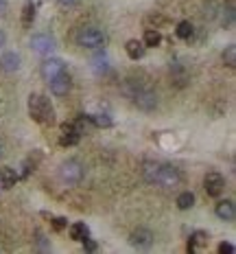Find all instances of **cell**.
<instances>
[{
    "label": "cell",
    "mask_w": 236,
    "mask_h": 254,
    "mask_svg": "<svg viewBox=\"0 0 236 254\" xmlns=\"http://www.w3.org/2000/svg\"><path fill=\"white\" fill-rule=\"evenodd\" d=\"M48 86H50V92H53L55 97H66L70 92V88H72V79H70L68 73H64V75H59V77L50 79Z\"/></svg>",
    "instance_id": "9"
},
{
    "label": "cell",
    "mask_w": 236,
    "mask_h": 254,
    "mask_svg": "<svg viewBox=\"0 0 236 254\" xmlns=\"http://www.w3.org/2000/svg\"><path fill=\"white\" fill-rule=\"evenodd\" d=\"M77 44L81 49H90V51H96L103 49L107 44V35L105 31H101L98 26H83L77 33Z\"/></svg>",
    "instance_id": "4"
},
{
    "label": "cell",
    "mask_w": 236,
    "mask_h": 254,
    "mask_svg": "<svg viewBox=\"0 0 236 254\" xmlns=\"http://www.w3.org/2000/svg\"><path fill=\"white\" fill-rule=\"evenodd\" d=\"M208 241H210L208 232H204V230H197V232H192V237H190V243H188V252H192L195 248H206Z\"/></svg>",
    "instance_id": "16"
},
{
    "label": "cell",
    "mask_w": 236,
    "mask_h": 254,
    "mask_svg": "<svg viewBox=\"0 0 236 254\" xmlns=\"http://www.w3.org/2000/svg\"><path fill=\"white\" fill-rule=\"evenodd\" d=\"M83 248H86L88 252H94V250H96V243L90 241V239H83Z\"/></svg>",
    "instance_id": "26"
},
{
    "label": "cell",
    "mask_w": 236,
    "mask_h": 254,
    "mask_svg": "<svg viewBox=\"0 0 236 254\" xmlns=\"http://www.w3.org/2000/svg\"><path fill=\"white\" fill-rule=\"evenodd\" d=\"M0 156H2V145H0Z\"/></svg>",
    "instance_id": "30"
},
{
    "label": "cell",
    "mask_w": 236,
    "mask_h": 254,
    "mask_svg": "<svg viewBox=\"0 0 236 254\" xmlns=\"http://www.w3.org/2000/svg\"><path fill=\"white\" fill-rule=\"evenodd\" d=\"M223 64L228 66V68H234L236 66V46L230 44L228 49L223 51Z\"/></svg>",
    "instance_id": "21"
},
{
    "label": "cell",
    "mask_w": 236,
    "mask_h": 254,
    "mask_svg": "<svg viewBox=\"0 0 236 254\" xmlns=\"http://www.w3.org/2000/svg\"><path fill=\"white\" fill-rule=\"evenodd\" d=\"M29 44H31V51L37 55H50L57 49V42H55V37L50 33H35Z\"/></svg>",
    "instance_id": "6"
},
{
    "label": "cell",
    "mask_w": 236,
    "mask_h": 254,
    "mask_svg": "<svg viewBox=\"0 0 236 254\" xmlns=\"http://www.w3.org/2000/svg\"><path fill=\"white\" fill-rule=\"evenodd\" d=\"M129 241H131V246L149 248L151 243H153V232H151V230H147V228H138V230H134V232H131Z\"/></svg>",
    "instance_id": "12"
},
{
    "label": "cell",
    "mask_w": 236,
    "mask_h": 254,
    "mask_svg": "<svg viewBox=\"0 0 236 254\" xmlns=\"http://www.w3.org/2000/svg\"><path fill=\"white\" fill-rule=\"evenodd\" d=\"M192 35V25L190 22H179L177 25V37H182V40H188V37Z\"/></svg>",
    "instance_id": "22"
},
{
    "label": "cell",
    "mask_w": 236,
    "mask_h": 254,
    "mask_svg": "<svg viewBox=\"0 0 236 254\" xmlns=\"http://www.w3.org/2000/svg\"><path fill=\"white\" fill-rule=\"evenodd\" d=\"M120 90H122V95L138 107V110L153 112L155 107H158V95H155L149 86L140 83L138 79H125V83L120 86Z\"/></svg>",
    "instance_id": "2"
},
{
    "label": "cell",
    "mask_w": 236,
    "mask_h": 254,
    "mask_svg": "<svg viewBox=\"0 0 236 254\" xmlns=\"http://www.w3.org/2000/svg\"><path fill=\"white\" fill-rule=\"evenodd\" d=\"M219 254H234V246H232V243H221V246H219Z\"/></svg>",
    "instance_id": "24"
},
{
    "label": "cell",
    "mask_w": 236,
    "mask_h": 254,
    "mask_svg": "<svg viewBox=\"0 0 236 254\" xmlns=\"http://www.w3.org/2000/svg\"><path fill=\"white\" fill-rule=\"evenodd\" d=\"M90 121H92L96 127H112V119L107 114H96V116H90Z\"/></svg>",
    "instance_id": "23"
},
{
    "label": "cell",
    "mask_w": 236,
    "mask_h": 254,
    "mask_svg": "<svg viewBox=\"0 0 236 254\" xmlns=\"http://www.w3.org/2000/svg\"><path fill=\"white\" fill-rule=\"evenodd\" d=\"M79 138H81V134L74 129L72 123L61 125V138H59V143L64 145V147H72V145H77Z\"/></svg>",
    "instance_id": "13"
},
{
    "label": "cell",
    "mask_w": 236,
    "mask_h": 254,
    "mask_svg": "<svg viewBox=\"0 0 236 254\" xmlns=\"http://www.w3.org/2000/svg\"><path fill=\"white\" fill-rule=\"evenodd\" d=\"M214 213H216V217H219L221 222H234L236 206H234L232 200H223V202H219V204H216Z\"/></svg>",
    "instance_id": "11"
},
{
    "label": "cell",
    "mask_w": 236,
    "mask_h": 254,
    "mask_svg": "<svg viewBox=\"0 0 236 254\" xmlns=\"http://www.w3.org/2000/svg\"><path fill=\"white\" fill-rule=\"evenodd\" d=\"M57 2L61 4V7H77L81 0H57Z\"/></svg>",
    "instance_id": "25"
},
{
    "label": "cell",
    "mask_w": 236,
    "mask_h": 254,
    "mask_svg": "<svg viewBox=\"0 0 236 254\" xmlns=\"http://www.w3.org/2000/svg\"><path fill=\"white\" fill-rule=\"evenodd\" d=\"M195 206V195H192L190 191H184L177 195V208L179 210H188Z\"/></svg>",
    "instance_id": "18"
},
{
    "label": "cell",
    "mask_w": 236,
    "mask_h": 254,
    "mask_svg": "<svg viewBox=\"0 0 236 254\" xmlns=\"http://www.w3.org/2000/svg\"><path fill=\"white\" fill-rule=\"evenodd\" d=\"M33 20H35V4H33V2H26V4H24V11H22V25H24V26H31Z\"/></svg>",
    "instance_id": "20"
},
{
    "label": "cell",
    "mask_w": 236,
    "mask_h": 254,
    "mask_svg": "<svg viewBox=\"0 0 236 254\" xmlns=\"http://www.w3.org/2000/svg\"><path fill=\"white\" fill-rule=\"evenodd\" d=\"M68 232H70V239H74V241H83V239L90 237V228L83 222H74L68 228Z\"/></svg>",
    "instance_id": "15"
},
{
    "label": "cell",
    "mask_w": 236,
    "mask_h": 254,
    "mask_svg": "<svg viewBox=\"0 0 236 254\" xmlns=\"http://www.w3.org/2000/svg\"><path fill=\"white\" fill-rule=\"evenodd\" d=\"M4 42H7V35H4V31L0 29V49H2V46H4Z\"/></svg>",
    "instance_id": "29"
},
{
    "label": "cell",
    "mask_w": 236,
    "mask_h": 254,
    "mask_svg": "<svg viewBox=\"0 0 236 254\" xmlns=\"http://www.w3.org/2000/svg\"><path fill=\"white\" fill-rule=\"evenodd\" d=\"M20 64H22V59L16 51H7V53L0 55V70L7 75L18 73V70H20Z\"/></svg>",
    "instance_id": "10"
},
{
    "label": "cell",
    "mask_w": 236,
    "mask_h": 254,
    "mask_svg": "<svg viewBox=\"0 0 236 254\" xmlns=\"http://www.w3.org/2000/svg\"><path fill=\"white\" fill-rule=\"evenodd\" d=\"M160 42H162L160 31H155V29H147V31H144V42H142L144 46H158Z\"/></svg>",
    "instance_id": "19"
},
{
    "label": "cell",
    "mask_w": 236,
    "mask_h": 254,
    "mask_svg": "<svg viewBox=\"0 0 236 254\" xmlns=\"http://www.w3.org/2000/svg\"><path fill=\"white\" fill-rule=\"evenodd\" d=\"M142 176L149 184L162 186V189H175L182 182V171L173 164L155 162V160H147L142 162Z\"/></svg>",
    "instance_id": "1"
},
{
    "label": "cell",
    "mask_w": 236,
    "mask_h": 254,
    "mask_svg": "<svg viewBox=\"0 0 236 254\" xmlns=\"http://www.w3.org/2000/svg\"><path fill=\"white\" fill-rule=\"evenodd\" d=\"M16 182H18L16 169H11V167H2V169H0V186H2V189H13Z\"/></svg>",
    "instance_id": "14"
},
{
    "label": "cell",
    "mask_w": 236,
    "mask_h": 254,
    "mask_svg": "<svg viewBox=\"0 0 236 254\" xmlns=\"http://www.w3.org/2000/svg\"><path fill=\"white\" fill-rule=\"evenodd\" d=\"M125 51H127V55H129L131 59H140L144 55V44L142 42H138V40H129L127 42V46H125Z\"/></svg>",
    "instance_id": "17"
},
{
    "label": "cell",
    "mask_w": 236,
    "mask_h": 254,
    "mask_svg": "<svg viewBox=\"0 0 236 254\" xmlns=\"http://www.w3.org/2000/svg\"><path fill=\"white\" fill-rule=\"evenodd\" d=\"M7 11H9V2L7 0H0V18L7 16Z\"/></svg>",
    "instance_id": "27"
},
{
    "label": "cell",
    "mask_w": 236,
    "mask_h": 254,
    "mask_svg": "<svg viewBox=\"0 0 236 254\" xmlns=\"http://www.w3.org/2000/svg\"><path fill=\"white\" fill-rule=\"evenodd\" d=\"M53 226H55V230H64V228H66V219H64V217H57V219L53 222Z\"/></svg>",
    "instance_id": "28"
},
{
    "label": "cell",
    "mask_w": 236,
    "mask_h": 254,
    "mask_svg": "<svg viewBox=\"0 0 236 254\" xmlns=\"http://www.w3.org/2000/svg\"><path fill=\"white\" fill-rule=\"evenodd\" d=\"M64 73H66V64L61 62V59H57V57L44 59L42 66H40V75H42L44 81H50V79L59 77V75H64Z\"/></svg>",
    "instance_id": "7"
},
{
    "label": "cell",
    "mask_w": 236,
    "mask_h": 254,
    "mask_svg": "<svg viewBox=\"0 0 236 254\" xmlns=\"http://www.w3.org/2000/svg\"><path fill=\"white\" fill-rule=\"evenodd\" d=\"M204 189H206V193L210 197H219L221 193H223V189H225V178L221 176V173H216V171H210L204 178Z\"/></svg>",
    "instance_id": "8"
},
{
    "label": "cell",
    "mask_w": 236,
    "mask_h": 254,
    "mask_svg": "<svg viewBox=\"0 0 236 254\" xmlns=\"http://www.w3.org/2000/svg\"><path fill=\"white\" fill-rule=\"evenodd\" d=\"M59 180L64 182V184L68 186H74L79 184V182L83 180V176H86V167H83L79 160L70 158V160H64V162L59 164Z\"/></svg>",
    "instance_id": "5"
},
{
    "label": "cell",
    "mask_w": 236,
    "mask_h": 254,
    "mask_svg": "<svg viewBox=\"0 0 236 254\" xmlns=\"http://www.w3.org/2000/svg\"><path fill=\"white\" fill-rule=\"evenodd\" d=\"M29 114H31V119L40 125H53L55 123V107L44 95H31L29 97Z\"/></svg>",
    "instance_id": "3"
}]
</instances>
